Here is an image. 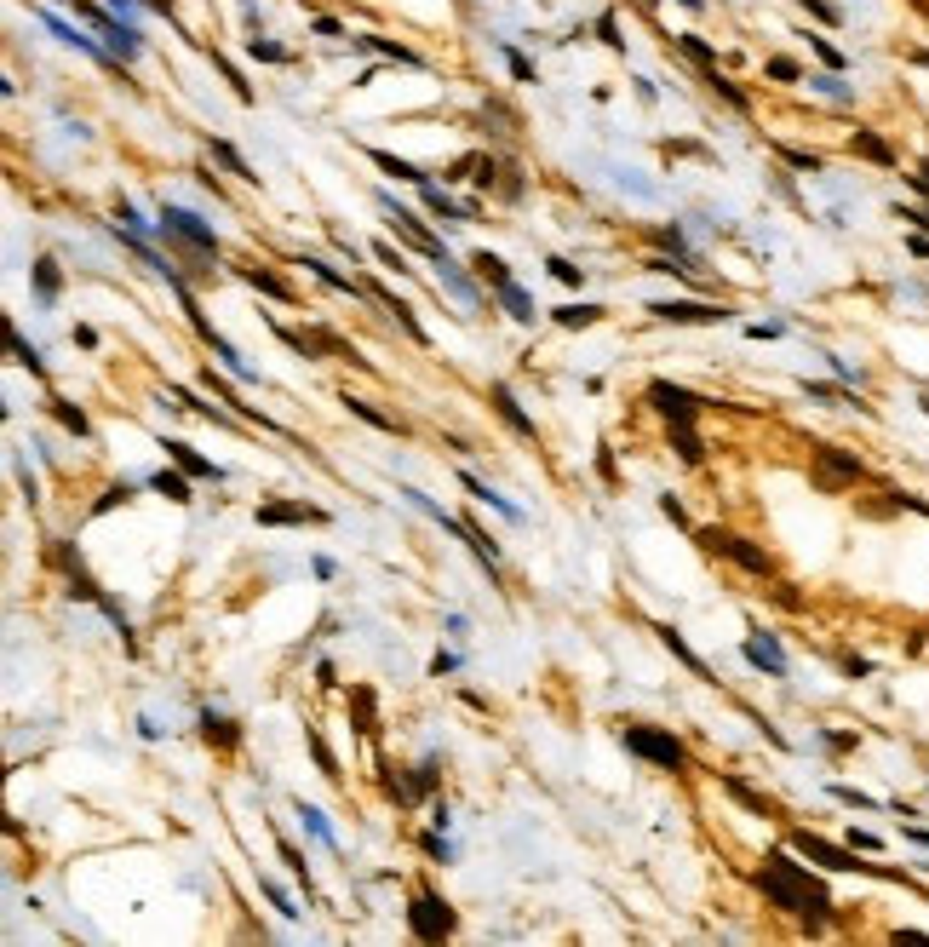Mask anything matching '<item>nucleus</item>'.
<instances>
[{
    "instance_id": "ddd939ff",
    "label": "nucleus",
    "mask_w": 929,
    "mask_h": 947,
    "mask_svg": "<svg viewBox=\"0 0 929 947\" xmlns=\"http://www.w3.org/2000/svg\"><path fill=\"white\" fill-rule=\"evenodd\" d=\"M487 396H494V408H499V419H505V425L516 431V437H533V419L516 408V396H511V385L499 379V385H487Z\"/></svg>"
},
{
    "instance_id": "79ce46f5",
    "label": "nucleus",
    "mask_w": 929,
    "mask_h": 947,
    "mask_svg": "<svg viewBox=\"0 0 929 947\" xmlns=\"http://www.w3.org/2000/svg\"><path fill=\"white\" fill-rule=\"evenodd\" d=\"M855 150H866L872 161H889V144H884V138H872V132H855Z\"/></svg>"
},
{
    "instance_id": "864d4df0",
    "label": "nucleus",
    "mask_w": 929,
    "mask_h": 947,
    "mask_svg": "<svg viewBox=\"0 0 929 947\" xmlns=\"http://www.w3.org/2000/svg\"><path fill=\"white\" fill-rule=\"evenodd\" d=\"M316 683H322V689H333V683H339V672H333V660H316Z\"/></svg>"
},
{
    "instance_id": "cd10ccee",
    "label": "nucleus",
    "mask_w": 929,
    "mask_h": 947,
    "mask_svg": "<svg viewBox=\"0 0 929 947\" xmlns=\"http://www.w3.org/2000/svg\"><path fill=\"white\" fill-rule=\"evenodd\" d=\"M723 787H729V793H734L740 804H746V810H751V815H769V810H775V804H769L763 793H751V787H746V781H740V775H723Z\"/></svg>"
},
{
    "instance_id": "f3484780",
    "label": "nucleus",
    "mask_w": 929,
    "mask_h": 947,
    "mask_svg": "<svg viewBox=\"0 0 929 947\" xmlns=\"http://www.w3.org/2000/svg\"><path fill=\"white\" fill-rule=\"evenodd\" d=\"M235 276H241V282H247V287H259V293H270V299H281V305H293V287H287V282H281V276H276V270H259V265H241V270H235Z\"/></svg>"
},
{
    "instance_id": "f257e3e1",
    "label": "nucleus",
    "mask_w": 929,
    "mask_h": 947,
    "mask_svg": "<svg viewBox=\"0 0 929 947\" xmlns=\"http://www.w3.org/2000/svg\"><path fill=\"white\" fill-rule=\"evenodd\" d=\"M751 884L763 890V902H775V907H786V913H803V919H809V930L821 924V919H826V907H832L826 884L803 873V867L792 861V850H775L763 873H751Z\"/></svg>"
},
{
    "instance_id": "f704fd0d",
    "label": "nucleus",
    "mask_w": 929,
    "mask_h": 947,
    "mask_svg": "<svg viewBox=\"0 0 929 947\" xmlns=\"http://www.w3.org/2000/svg\"><path fill=\"white\" fill-rule=\"evenodd\" d=\"M52 414H58V425H69L75 437H87V414L75 408V402H52Z\"/></svg>"
},
{
    "instance_id": "9d476101",
    "label": "nucleus",
    "mask_w": 929,
    "mask_h": 947,
    "mask_svg": "<svg viewBox=\"0 0 929 947\" xmlns=\"http://www.w3.org/2000/svg\"><path fill=\"white\" fill-rule=\"evenodd\" d=\"M792 850H803L809 861H821V867H832V873H861L866 861H855L849 850H838V844H826V838H815V833H792Z\"/></svg>"
},
{
    "instance_id": "de8ad7c7",
    "label": "nucleus",
    "mask_w": 929,
    "mask_h": 947,
    "mask_svg": "<svg viewBox=\"0 0 929 947\" xmlns=\"http://www.w3.org/2000/svg\"><path fill=\"white\" fill-rule=\"evenodd\" d=\"M264 896H270V907L281 913V919H298V907H293V902H287V896H281V890H276V884H264Z\"/></svg>"
},
{
    "instance_id": "c85d7f7f",
    "label": "nucleus",
    "mask_w": 929,
    "mask_h": 947,
    "mask_svg": "<svg viewBox=\"0 0 929 947\" xmlns=\"http://www.w3.org/2000/svg\"><path fill=\"white\" fill-rule=\"evenodd\" d=\"M201 735L218 741V747H235V741H241V729H235L230 718H218V712H207V718H201Z\"/></svg>"
},
{
    "instance_id": "7ed1b4c3",
    "label": "nucleus",
    "mask_w": 929,
    "mask_h": 947,
    "mask_svg": "<svg viewBox=\"0 0 929 947\" xmlns=\"http://www.w3.org/2000/svg\"><path fill=\"white\" fill-rule=\"evenodd\" d=\"M75 12H81V18L109 41V58H115V64H132V58H138V35H132V23H115L104 6H92V0H75Z\"/></svg>"
},
{
    "instance_id": "7c9ffc66",
    "label": "nucleus",
    "mask_w": 929,
    "mask_h": 947,
    "mask_svg": "<svg viewBox=\"0 0 929 947\" xmlns=\"http://www.w3.org/2000/svg\"><path fill=\"white\" fill-rule=\"evenodd\" d=\"M671 442H677V454H683L688 465H700V460H706V448H700V437H695V425H671Z\"/></svg>"
},
{
    "instance_id": "c03bdc74",
    "label": "nucleus",
    "mask_w": 929,
    "mask_h": 947,
    "mask_svg": "<svg viewBox=\"0 0 929 947\" xmlns=\"http://www.w3.org/2000/svg\"><path fill=\"white\" fill-rule=\"evenodd\" d=\"M436 769H442V764H436V758H424V764L414 769V793H431V787H436Z\"/></svg>"
},
{
    "instance_id": "f8f14e48",
    "label": "nucleus",
    "mask_w": 929,
    "mask_h": 947,
    "mask_svg": "<svg viewBox=\"0 0 929 947\" xmlns=\"http://www.w3.org/2000/svg\"><path fill=\"white\" fill-rule=\"evenodd\" d=\"M746 660L758 666V672H769V678H786V655L775 649V638H769V632H758V638H746Z\"/></svg>"
},
{
    "instance_id": "1a4fd4ad",
    "label": "nucleus",
    "mask_w": 929,
    "mask_h": 947,
    "mask_svg": "<svg viewBox=\"0 0 929 947\" xmlns=\"http://www.w3.org/2000/svg\"><path fill=\"white\" fill-rule=\"evenodd\" d=\"M660 322H688V328H712V322H723L729 310L723 305H700V299H660V305H649Z\"/></svg>"
},
{
    "instance_id": "aec40b11",
    "label": "nucleus",
    "mask_w": 929,
    "mask_h": 947,
    "mask_svg": "<svg viewBox=\"0 0 929 947\" xmlns=\"http://www.w3.org/2000/svg\"><path fill=\"white\" fill-rule=\"evenodd\" d=\"M41 23H46V29H52V35H58V41H64V46H81V52H92V58H104V52H98V41H92V35H81V29H75V23H64V18H52V12H41Z\"/></svg>"
},
{
    "instance_id": "a19ab883",
    "label": "nucleus",
    "mask_w": 929,
    "mask_h": 947,
    "mask_svg": "<svg viewBox=\"0 0 929 947\" xmlns=\"http://www.w3.org/2000/svg\"><path fill=\"white\" fill-rule=\"evenodd\" d=\"M247 52H253V58H264V64H281V58H287L276 41H264V35H253V41H247Z\"/></svg>"
},
{
    "instance_id": "a878e982",
    "label": "nucleus",
    "mask_w": 929,
    "mask_h": 947,
    "mask_svg": "<svg viewBox=\"0 0 929 947\" xmlns=\"http://www.w3.org/2000/svg\"><path fill=\"white\" fill-rule=\"evenodd\" d=\"M419 190H424V207H431L436 219H448V224H465V219H470V213H460V207H453V201H448L442 190H436V184H419Z\"/></svg>"
},
{
    "instance_id": "4d7b16f0",
    "label": "nucleus",
    "mask_w": 929,
    "mask_h": 947,
    "mask_svg": "<svg viewBox=\"0 0 929 947\" xmlns=\"http://www.w3.org/2000/svg\"><path fill=\"white\" fill-rule=\"evenodd\" d=\"M803 6H809V12H815V18H826V23H838V12H832V6H821V0H803Z\"/></svg>"
},
{
    "instance_id": "bb28decb",
    "label": "nucleus",
    "mask_w": 929,
    "mask_h": 947,
    "mask_svg": "<svg viewBox=\"0 0 929 947\" xmlns=\"http://www.w3.org/2000/svg\"><path fill=\"white\" fill-rule=\"evenodd\" d=\"M603 322V305H569L557 310V328H597Z\"/></svg>"
},
{
    "instance_id": "ea45409f",
    "label": "nucleus",
    "mask_w": 929,
    "mask_h": 947,
    "mask_svg": "<svg viewBox=\"0 0 929 947\" xmlns=\"http://www.w3.org/2000/svg\"><path fill=\"white\" fill-rule=\"evenodd\" d=\"M361 46H373V52L396 58V64H419V52H407V46H396V41H361Z\"/></svg>"
},
{
    "instance_id": "bf43d9fd",
    "label": "nucleus",
    "mask_w": 929,
    "mask_h": 947,
    "mask_svg": "<svg viewBox=\"0 0 929 947\" xmlns=\"http://www.w3.org/2000/svg\"><path fill=\"white\" fill-rule=\"evenodd\" d=\"M642 6H649V0H642Z\"/></svg>"
},
{
    "instance_id": "4be33fe9",
    "label": "nucleus",
    "mask_w": 929,
    "mask_h": 947,
    "mask_svg": "<svg viewBox=\"0 0 929 947\" xmlns=\"http://www.w3.org/2000/svg\"><path fill=\"white\" fill-rule=\"evenodd\" d=\"M150 488H155V494H167L172 505H190V500H196V494H190V483H184L178 471H155V477H150Z\"/></svg>"
},
{
    "instance_id": "3c124183",
    "label": "nucleus",
    "mask_w": 929,
    "mask_h": 947,
    "mask_svg": "<svg viewBox=\"0 0 929 947\" xmlns=\"http://www.w3.org/2000/svg\"><path fill=\"white\" fill-rule=\"evenodd\" d=\"M660 511H666L671 523H683V500H677V494H660Z\"/></svg>"
},
{
    "instance_id": "39448f33",
    "label": "nucleus",
    "mask_w": 929,
    "mask_h": 947,
    "mask_svg": "<svg viewBox=\"0 0 929 947\" xmlns=\"http://www.w3.org/2000/svg\"><path fill=\"white\" fill-rule=\"evenodd\" d=\"M700 546L712 551V557H734V563H740V569H751V574H775L769 551L746 546V540H740V534H729V529H700Z\"/></svg>"
},
{
    "instance_id": "09e8293b",
    "label": "nucleus",
    "mask_w": 929,
    "mask_h": 947,
    "mask_svg": "<svg viewBox=\"0 0 929 947\" xmlns=\"http://www.w3.org/2000/svg\"><path fill=\"white\" fill-rule=\"evenodd\" d=\"M121 500H132V483H115V488H109V494H104V500L92 505V511H109V505H121Z\"/></svg>"
},
{
    "instance_id": "c9c22d12",
    "label": "nucleus",
    "mask_w": 929,
    "mask_h": 947,
    "mask_svg": "<svg viewBox=\"0 0 929 947\" xmlns=\"http://www.w3.org/2000/svg\"><path fill=\"white\" fill-rule=\"evenodd\" d=\"M821 465L832 477H861V460H843V454H832V448H821Z\"/></svg>"
},
{
    "instance_id": "9b49d317",
    "label": "nucleus",
    "mask_w": 929,
    "mask_h": 947,
    "mask_svg": "<svg viewBox=\"0 0 929 947\" xmlns=\"http://www.w3.org/2000/svg\"><path fill=\"white\" fill-rule=\"evenodd\" d=\"M259 523L264 529H276V523H327V511L305 500H276V505H259Z\"/></svg>"
},
{
    "instance_id": "6e6552de",
    "label": "nucleus",
    "mask_w": 929,
    "mask_h": 947,
    "mask_svg": "<svg viewBox=\"0 0 929 947\" xmlns=\"http://www.w3.org/2000/svg\"><path fill=\"white\" fill-rule=\"evenodd\" d=\"M161 230H167V236H178V241H190V247H201L207 259L218 253V236L196 219V213H184V207H161Z\"/></svg>"
},
{
    "instance_id": "8fccbe9b",
    "label": "nucleus",
    "mask_w": 929,
    "mask_h": 947,
    "mask_svg": "<svg viewBox=\"0 0 929 947\" xmlns=\"http://www.w3.org/2000/svg\"><path fill=\"white\" fill-rule=\"evenodd\" d=\"M769 75H775V81H797V64H792V58H775Z\"/></svg>"
},
{
    "instance_id": "2f4dec72",
    "label": "nucleus",
    "mask_w": 929,
    "mask_h": 947,
    "mask_svg": "<svg viewBox=\"0 0 929 947\" xmlns=\"http://www.w3.org/2000/svg\"><path fill=\"white\" fill-rule=\"evenodd\" d=\"M35 293H41V305L58 299V265L52 259H35Z\"/></svg>"
},
{
    "instance_id": "4468645a",
    "label": "nucleus",
    "mask_w": 929,
    "mask_h": 947,
    "mask_svg": "<svg viewBox=\"0 0 929 947\" xmlns=\"http://www.w3.org/2000/svg\"><path fill=\"white\" fill-rule=\"evenodd\" d=\"M368 299H379V305L390 310V316H396V322H402V328H407V339H419V345H424V328H419V316H414V305H402V299H396V293H385L379 282H368Z\"/></svg>"
},
{
    "instance_id": "6e6d98bb",
    "label": "nucleus",
    "mask_w": 929,
    "mask_h": 947,
    "mask_svg": "<svg viewBox=\"0 0 929 947\" xmlns=\"http://www.w3.org/2000/svg\"><path fill=\"white\" fill-rule=\"evenodd\" d=\"M453 666H460V655H436V660H431V672H436V678H448Z\"/></svg>"
},
{
    "instance_id": "6ab92c4d",
    "label": "nucleus",
    "mask_w": 929,
    "mask_h": 947,
    "mask_svg": "<svg viewBox=\"0 0 929 947\" xmlns=\"http://www.w3.org/2000/svg\"><path fill=\"white\" fill-rule=\"evenodd\" d=\"M460 477H465V488H470V500H482V505H494V511H499V517H511V523H523V511H516L511 500H499V494H494V488H487V483H482V477H470V471H460Z\"/></svg>"
},
{
    "instance_id": "a211bd4d",
    "label": "nucleus",
    "mask_w": 929,
    "mask_h": 947,
    "mask_svg": "<svg viewBox=\"0 0 929 947\" xmlns=\"http://www.w3.org/2000/svg\"><path fill=\"white\" fill-rule=\"evenodd\" d=\"M660 643H666V649H671V655H677V660H683V666H688V672H695V678H706V683H717V678H712V666H706V660L695 655V649H688L683 638H677V632H671V626H660Z\"/></svg>"
},
{
    "instance_id": "423d86ee",
    "label": "nucleus",
    "mask_w": 929,
    "mask_h": 947,
    "mask_svg": "<svg viewBox=\"0 0 929 947\" xmlns=\"http://www.w3.org/2000/svg\"><path fill=\"white\" fill-rule=\"evenodd\" d=\"M379 207L390 213V224H396V236H402V241H414L424 259H436V265H453V259H448V247L436 241V236H431V230H424V224H419L407 207H396V196H379Z\"/></svg>"
},
{
    "instance_id": "e433bc0d",
    "label": "nucleus",
    "mask_w": 929,
    "mask_h": 947,
    "mask_svg": "<svg viewBox=\"0 0 929 947\" xmlns=\"http://www.w3.org/2000/svg\"><path fill=\"white\" fill-rule=\"evenodd\" d=\"M310 752H316V764H322L327 781H339V764H333V752H327V741L316 735V729H310Z\"/></svg>"
},
{
    "instance_id": "20e7f679",
    "label": "nucleus",
    "mask_w": 929,
    "mask_h": 947,
    "mask_svg": "<svg viewBox=\"0 0 929 947\" xmlns=\"http://www.w3.org/2000/svg\"><path fill=\"white\" fill-rule=\"evenodd\" d=\"M407 924H414V936H419V942H442V936H453V907L442 902V896L419 890V896H414V907H407Z\"/></svg>"
},
{
    "instance_id": "dca6fc26",
    "label": "nucleus",
    "mask_w": 929,
    "mask_h": 947,
    "mask_svg": "<svg viewBox=\"0 0 929 947\" xmlns=\"http://www.w3.org/2000/svg\"><path fill=\"white\" fill-rule=\"evenodd\" d=\"M298 265H305V270H316V276H322L327 287L351 293V299H368V287H361V282H351V276H344V270H333V265H327V259H316V253H305V259H298Z\"/></svg>"
},
{
    "instance_id": "72a5a7b5",
    "label": "nucleus",
    "mask_w": 929,
    "mask_h": 947,
    "mask_svg": "<svg viewBox=\"0 0 929 947\" xmlns=\"http://www.w3.org/2000/svg\"><path fill=\"white\" fill-rule=\"evenodd\" d=\"M213 64H218V75H224V81L235 87V98H253V87H247V81H241V69H235V64H230V58H224V52H213Z\"/></svg>"
},
{
    "instance_id": "49530a36",
    "label": "nucleus",
    "mask_w": 929,
    "mask_h": 947,
    "mask_svg": "<svg viewBox=\"0 0 929 947\" xmlns=\"http://www.w3.org/2000/svg\"><path fill=\"white\" fill-rule=\"evenodd\" d=\"M505 64H511V75H516V81H533V64H528L523 52H516V46H505Z\"/></svg>"
},
{
    "instance_id": "58836bf2",
    "label": "nucleus",
    "mask_w": 929,
    "mask_h": 947,
    "mask_svg": "<svg viewBox=\"0 0 929 947\" xmlns=\"http://www.w3.org/2000/svg\"><path fill=\"white\" fill-rule=\"evenodd\" d=\"M356 729L373 735V689H356Z\"/></svg>"
},
{
    "instance_id": "412c9836",
    "label": "nucleus",
    "mask_w": 929,
    "mask_h": 947,
    "mask_svg": "<svg viewBox=\"0 0 929 947\" xmlns=\"http://www.w3.org/2000/svg\"><path fill=\"white\" fill-rule=\"evenodd\" d=\"M494 293H499V305H505V310H511L516 322H533V299H528L523 287H516V276H511V282H499Z\"/></svg>"
},
{
    "instance_id": "a18cd8bd",
    "label": "nucleus",
    "mask_w": 929,
    "mask_h": 947,
    "mask_svg": "<svg viewBox=\"0 0 929 947\" xmlns=\"http://www.w3.org/2000/svg\"><path fill=\"white\" fill-rule=\"evenodd\" d=\"M551 276H557V282H569V287L586 282V276H579V265H569V259H551Z\"/></svg>"
},
{
    "instance_id": "5fc2aeb1",
    "label": "nucleus",
    "mask_w": 929,
    "mask_h": 947,
    "mask_svg": "<svg viewBox=\"0 0 929 947\" xmlns=\"http://www.w3.org/2000/svg\"><path fill=\"white\" fill-rule=\"evenodd\" d=\"M683 46H688V52H695V58H700V64H712V46H706V41H695V35H683Z\"/></svg>"
},
{
    "instance_id": "2eb2a0df",
    "label": "nucleus",
    "mask_w": 929,
    "mask_h": 947,
    "mask_svg": "<svg viewBox=\"0 0 929 947\" xmlns=\"http://www.w3.org/2000/svg\"><path fill=\"white\" fill-rule=\"evenodd\" d=\"M161 448H167L172 460H178V471H190V477H213V483H224V471H218L213 460H201L190 442H161Z\"/></svg>"
},
{
    "instance_id": "b1692460",
    "label": "nucleus",
    "mask_w": 929,
    "mask_h": 947,
    "mask_svg": "<svg viewBox=\"0 0 929 947\" xmlns=\"http://www.w3.org/2000/svg\"><path fill=\"white\" fill-rule=\"evenodd\" d=\"M207 150L218 155V161H224V173H235V178H247V184H259V173H253V167H247V161H241V155H235V144H224V138H213V144H207Z\"/></svg>"
},
{
    "instance_id": "13d9d810",
    "label": "nucleus",
    "mask_w": 929,
    "mask_h": 947,
    "mask_svg": "<svg viewBox=\"0 0 929 947\" xmlns=\"http://www.w3.org/2000/svg\"><path fill=\"white\" fill-rule=\"evenodd\" d=\"M683 6H688V12H700V0H683Z\"/></svg>"
},
{
    "instance_id": "c756f323",
    "label": "nucleus",
    "mask_w": 929,
    "mask_h": 947,
    "mask_svg": "<svg viewBox=\"0 0 929 947\" xmlns=\"http://www.w3.org/2000/svg\"><path fill=\"white\" fill-rule=\"evenodd\" d=\"M6 345H12V356H18V362L29 368V374H46V362H41V351L29 345V339L18 333V328H6Z\"/></svg>"
},
{
    "instance_id": "5701e85b",
    "label": "nucleus",
    "mask_w": 929,
    "mask_h": 947,
    "mask_svg": "<svg viewBox=\"0 0 929 947\" xmlns=\"http://www.w3.org/2000/svg\"><path fill=\"white\" fill-rule=\"evenodd\" d=\"M368 155H373V161L385 167L390 178H407V184H431V178H424V173H419L414 161H402V155H390V150H368Z\"/></svg>"
},
{
    "instance_id": "0eeeda50",
    "label": "nucleus",
    "mask_w": 929,
    "mask_h": 947,
    "mask_svg": "<svg viewBox=\"0 0 929 947\" xmlns=\"http://www.w3.org/2000/svg\"><path fill=\"white\" fill-rule=\"evenodd\" d=\"M649 402L671 419V425H695V414H700V396L683 391V385H671V379H654L649 385Z\"/></svg>"
},
{
    "instance_id": "393cba45",
    "label": "nucleus",
    "mask_w": 929,
    "mask_h": 947,
    "mask_svg": "<svg viewBox=\"0 0 929 947\" xmlns=\"http://www.w3.org/2000/svg\"><path fill=\"white\" fill-rule=\"evenodd\" d=\"M344 408H351L356 419H368V425H379V431H402V419L379 414V408H373V402H361V396H351V391H344Z\"/></svg>"
},
{
    "instance_id": "473e14b6",
    "label": "nucleus",
    "mask_w": 929,
    "mask_h": 947,
    "mask_svg": "<svg viewBox=\"0 0 929 947\" xmlns=\"http://www.w3.org/2000/svg\"><path fill=\"white\" fill-rule=\"evenodd\" d=\"M470 265H477V276H487V282H494V287H499V282H511V270H505V259H499V253H487V247H482V253H477V259H470Z\"/></svg>"
},
{
    "instance_id": "4c0bfd02",
    "label": "nucleus",
    "mask_w": 929,
    "mask_h": 947,
    "mask_svg": "<svg viewBox=\"0 0 929 947\" xmlns=\"http://www.w3.org/2000/svg\"><path fill=\"white\" fill-rule=\"evenodd\" d=\"M298 815H305V827L316 833L322 844H339V838H333V827H327V821H322V810H310V804H298Z\"/></svg>"
},
{
    "instance_id": "37998d69",
    "label": "nucleus",
    "mask_w": 929,
    "mask_h": 947,
    "mask_svg": "<svg viewBox=\"0 0 929 947\" xmlns=\"http://www.w3.org/2000/svg\"><path fill=\"white\" fill-rule=\"evenodd\" d=\"M373 259H379V265H390L396 276L407 270V259H402V253H396V247H390V241H373Z\"/></svg>"
},
{
    "instance_id": "f03ea898",
    "label": "nucleus",
    "mask_w": 929,
    "mask_h": 947,
    "mask_svg": "<svg viewBox=\"0 0 929 947\" xmlns=\"http://www.w3.org/2000/svg\"><path fill=\"white\" fill-rule=\"evenodd\" d=\"M620 741H625V752L649 758V764L671 769V775H683V769H688V747H683L677 735H666V729H649V724H625V729H620Z\"/></svg>"
},
{
    "instance_id": "603ef678",
    "label": "nucleus",
    "mask_w": 929,
    "mask_h": 947,
    "mask_svg": "<svg viewBox=\"0 0 929 947\" xmlns=\"http://www.w3.org/2000/svg\"><path fill=\"white\" fill-rule=\"evenodd\" d=\"M281 861H287V867H293V873H298V879H310V873H305V856H298V850H293V844H281Z\"/></svg>"
}]
</instances>
